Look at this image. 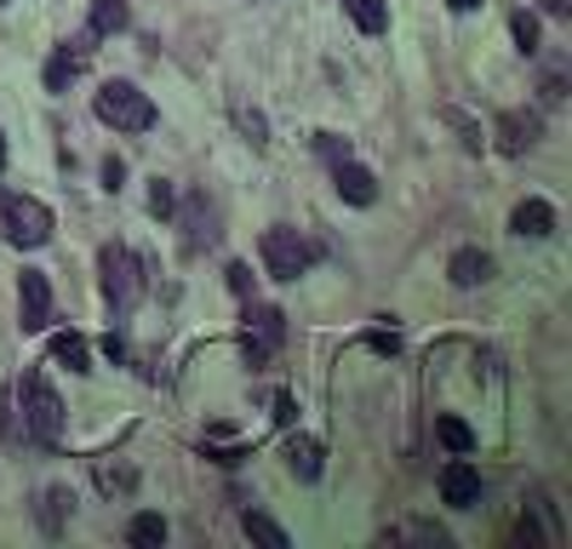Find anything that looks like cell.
I'll return each instance as SVG.
<instances>
[{
    "mask_svg": "<svg viewBox=\"0 0 572 549\" xmlns=\"http://www.w3.org/2000/svg\"><path fill=\"white\" fill-rule=\"evenodd\" d=\"M0 7H7V0H0Z\"/></svg>",
    "mask_w": 572,
    "mask_h": 549,
    "instance_id": "cell-31",
    "label": "cell"
},
{
    "mask_svg": "<svg viewBox=\"0 0 572 549\" xmlns=\"http://www.w3.org/2000/svg\"><path fill=\"white\" fill-rule=\"evenodd\" d=\"M435 435H441L447 453H469V446H476V435H469L464 418H441V424H435Z\"/></svg>",
    "mask_w": 572,
    "mask_h": 549,
    "instance_id": "cell-21",
    "label": "cell"
},
{
    "mask_svg": "<svg viewBox=\"0 0 572 549\" xmlns=\"http://www.w3.org/2000/svg\"><path fill=\"white\" fill-rule=\"evenodd\" d=\"M104 189H110V195L126 189V166H121V160H104Z\"/></svg>",
    "mask_w": 572,
    "mask_h": 549,
    "instance_id": "cell-26",
    "label": "cell"
},
{
    "mask_svg": "<svg viewBox=\"0 0 572 549\" xmlns=\"http://www.w3.org/2000/svg\"><path fill=\"white\" fill-rule=\"evenodd\" d=\"M315 155H326L332 166H339V160H350V144H344L339 132H321V137H315Z\"/></svg>",
    "mask_w": 572,
    "mask_h": 549,
    "instance_id": "cell-24",
    "label": "cell"
},
{
    "mask_svg": "<svg viewBox=\"0 0 572 549\" xmlns=\"http://www.w3.org/2000/svg\"><path fill=\"white\" fill-rule=\"evenodd\" d=\"M532 137H538V115H503V126H498V144L510 149V155L532 149Z\"/></svg>",
    "mask_w": 572,
    "mask_h": 549,
    "instance_id": "cell-18",
    "label": "cell"
},
{
    "mask_svg": "<svg viewBox=\"0 0 572 549\" xmlns=\"http://www.w3.org/2000/svg\"><path fill=\"white\" fill-rule=\"evenodd\" d=\"M46 321H52V287H46L41 269H23L18 274V327L23 332H41Z\"/></svg>",
    "mask_w": 572,
    "mask_h": 549,
    "instance_id": "cell-7",
    "label": "cell"
},
{
    "mask_svg": "<svg viewBox=\"0 0 572 549\" xmlns=\"http://www.w3.org/2000/svg\"><path fill=\"white\" fill-rule=\"evenodd\" d=\"M275 424H292V395H275Z\"/></svg>",
    "mask_w": 572,
    "mask_h": 549,
    "instance_id": "cell-27",
    "label": "cell"
},
{
    "mask_svg": "<svg viewBox=\"0 0 572 549\" xmlns=\"http://www.w3.org/2000/svg\"><path fill=\"white\" fill-rule=\"evenodd\" d=\"M52 361L58 366H70V372H92V343L81 338V332H52Z\"/></svg>",
    "mask_w": 572,
    "mask_h": 549,
    "instance_id": "cell-13",
    "label": "cell"
},
{
    "mask_svg": "<svg viewBox=\"0 0 572 549\" xmlns=\"http://www.w3.org/2000/svg\"><path fill=\"white\" fill-rule=\"evenodd\" d=\"M263 263H269L275 281H298V274H310L315 247H310L298 229H269V235H263Z\"/></svg>",
    "mask_w": 572,
    "mask_h": 549,
    "instance_id": "cell-6",
    "label": "cell"
},
{
    "mask_svg": "<svg viewBox=\"0 0 572 549\" xmlns=\"http://www.w3.org/2000/svg\"><path fill=\"white\" fill-rule=\"evenodd\" d=\"M178 224L189 229V247L200 252V247H212L218 240V206H212V195H184V213H178Z\"/></svg>",
    "mask_w": 572,
    "mask_h": 549,
    "instance_id": "cell-8",
    "label": "cell"
},
{
    "mask_svg": "<svg viewBox=\"0 0 572 549\" xmlns=\"http://www.w3.org/2000/svg\"><path fill=\"white\" fill-rule=\"evenodd\" d=\"M229 287L241 292V298H252V269L247 263H229Z\"/></svg>",
    "mask_w": 572,
    "mask_h": 549,
    "instance_id": "cell-25",
    "label": "cell"
},
{
    "mask_svg": "<svg viewBox=\"0 0 572 549\" xmlns=\"http://www.w3.org/2000/svg\"><path fill=\"white\" fill-rule=\"evenodd\" d=\"M126 538H132V543H144V549H160V543H166V521H160V515H132Z\"/></svg>",
    "mask_w": 572,
    "mask_h": 549,
    "instance_id": "cell-20",
    "label": "cell"
},
{
    "mask_svg": "<svg viewBox=\"0 0 572 549\" xmlns=\"http://www.w3.org/2000/svg\"><path fill=\"white\" fill-rule=\"evenodd\" d=\"M0 166H7V137H0Z\"/></svg>",
    "mask_w": 572,
    "mask_h": 549,
    "instance_id": "cell-30",
    "label": "cell"
},
{
    "mask_svg": "<svg viewBox=\"0 0 572 549\" xmlns=\"http://www.w3.org/2000/svg\"><path fill=\"white\" fill-rule=\"evenodd\" d=\"M287 464H292L298 480H321V469H326V446L298 435V441H287Z\"/></svg>",
    "mask_w": 572,
    "mask_h": 549,
    "instance_id": "cell-12",
    "label": "cell"
},
{
    "mask_svg": "<svg viewBox=\"0 0 572 549\" xmlns=\"http://www.w3.org/2000/svg\"><path fill=\"white\" fill-rule=\"evenodd\" d=\"M241 527H247V538H252V543H263V549H287V532H281L275 521H269L263 509H247V521H241Z\"/></svg>",
    "mask_w": 572,
    "mask_h": 549,
    "instance_id": "cell-19",
    "label": "cell"
},
{
    "mask_svg": "<svg viewBox=\"0 0 572 549\" xmlns=\"http://www.w3.org/2000/svg\"><path fill=\"white\" fill-rule=\"evenodd\" d=\"M447 7H453V12H476V7H481V0H447Z\"/></svg>",
    "mask_w": 572,
    "mask_h": 549,
    "instance_id": "cell-28",
    "label": "cell"
},
{
    "mask_svg": "<svg viewBox=\"0 0 572 549\" xmlns=\"http://www.w3.org/2000/svg\"><path fill=\"white\" fill-rule=\"evenodd\" d=\"M487 274H492V258H487V252H476V247L453 252V281H458V287H481Z\"/></svg>",
    "mask_w": 572,
    "mask_h": 549,
    "instance_id": "cell-16",
    "label": "cell"
},
{
    "mask_svg": "<svg viewBox=\"0 0 572 549\" xmlns=\"http://www.w3.org/2000/svg\"><path fill=\"white\" fill-rule=\"evenodd\" d=\"M510 34H516L521 52H538V18H532V12H516V18H510Z\"/></svg>",
    "mask_w": 572,
    "mask_h": 549,
    "instance_id": "cell-22",
    "label": "cell"
},
{
    "mask_svg": "<svg viewBox=\"0 0 572 549\" xmlns=\"http://www.w3.org/2000/svg\"><path fill=\"white\" fill-rule=\"evenodd\" d=\"M281 338H287V315H281V309H263V303L247 298V321H241V355H247V366H263L269 355L281 350Z\"/></svg>",
    "mask_w": 572,
    "mask_h": 549,
    "instance_id": "cell-5",
    "label": "cell"
},
{
    "mask_svg": "<svg viewBox=\"0 0 572 549\" xmlns=\"http://www.w3.org/2000/svg\"><path fill=\"white\" fill-rule=\"evenodd\" d=\"M510 229H516V235H527V240L550 235V229H555V206H550V200H521V206H516V218H510Z\"/></svg>",
    "mask_w": 572,
    "mask_h": 549,
    "instance_id": "cell-14",
    "label": "cell"
},
{
    "mask_svg": "<svg viewBox=\"0 0 572 549\" xmlns=\"http://www.w3.org/2000/svg\"><path fill=\"white\" fill-rule=\"evenodd\" d=\"M92 110H97V121L115 126V132H149L155 126V103L132 81H104L97 97H92Z\"/></svg>",
    "mask_w": 572,
    "mask_h": 549,
    "instance_id": "cell-1",
    "label": "cell"
},
{
    "mask_svg": "<svg viewBox=\"0 0 572 549\" xmlns=\"http://www.w3.org/2000/svg\"><path fill=\"white\" fill-rule=\"evenodd\" d=\"M92 52H97V46H86V41H63V46L52 52V63H46V92H70V81L92 63Z\"/></svg>",
    "mask_w": 572,
    "mask_h": 549,
    "instance_id": "cell-9",
    "label": "cell"
},
{
    "mask_svg": "<svg viewBox=\"0 0 572 549\" xmlns=\"http://www.w3.org/2000/svg\"><path fill=\"white\" fill-rule=\"evenodd\" d=\"M332 184H339V195H344L350 206H373V200H378V178H373L366 166H355V160L332 166Z\"/></svg>",
    "mask_w": 572,
    "mask_h": 549,
    "instance_id": "cell-10",
    "label": "cell"
},
{
    "mask_svg": "<svg viewBox=\"0 0 572 549\" xmlns=\"http://www.w3.org/2000/svg\"><path fill=\"white\" fill-rule=\"evenodd\" d=\"M476 498H481V475L469 469V464H447V469H441V504L469 509Z\"/></svg>",
    "mask_w": 572,
    "mask_h": 549,
    "instance_id": "cell-11",
    "label": "cell"
},
{
    "mask_svg": "<svg viewBox=\"0 0 572 549\" xmlns=\"http://www.w3.org/2000/svg\"><path fill=\"white\" fill-rule=\"evenodd\" d=\"M18 395H23V424H29V435L52 446V441L63 435V395L46 384V372H41V366H29V372H23Z\"/></svg>",
    "mask_w": 572,
    "mask_h": 549,
    "instance_id": "cell-2",
    "label": "cell"
},
{
    "mask_svg": "<svg viewBox=\"0 0 572 549\" xmlns=\"http://www.w3.org/2000/svg\"><path fill=\"white\" fill-rule=\"evenodd\" d=\"M149 213H155V218H173V213H178L173 184H166V178H155V184H149Z\"/></svg>",
    "mask_w": 572,
    "mask_h": 549,
    "instance_id": "cell-23",
    "label": "cell"
},
{
    "mask_svg": "<svg viewBox=\"0 0 572 549\" xmlns=\"http://www.w3.org/2000/svg\"><path fill=\"white\" fill-rule=\"evenodd\" d=\"M344 12H350V23L361 34H384L389 29V7H384V0H344Z\"/></svg>",
    "mask_w": 572,
    "mask_h": 549,
    "instance_id": "cell-17",
    "label": "cell"
},
{
    "mask_svg": "<svg viewBox=\"0 0 572 549\" xmlns=\"http://www.w3.org/2000/svg\"><path fill=\"white\" fill-rule=\"evenodd\" d=\"M0 218H7V240L12 247H46V235H52V213H46V200L35 195H7L0 200Z\"/></svg>",
    "mask_w": 572,
    "mask_h": 549,
    "instance_id": "cell-4",
    "label": "cell"
},
{
    "mask_svg": "<svg viewBox=\"0 0 572 549\" xmlns=\"http://www.w3.org/2000/svg\"><path fill=\"white\" fill-rule=\"evenodd\" d=\"M97 269H104V298H110V309H115V315H126V309L144 298V263L132 258L126 247H104Z\"/></svg>",
    "mask_w": 572,
    "mask_h": 549,
    "instance_id": "cell-3",
    "label": "cell"
},
{
    "mask_svg": "<svg viewBox=\"0 0 572 549\" xmlns=\"http://www.w3.org/2000/svg\"><path fill=\"white\" fill-rule=\"evenodd\" d=\"M550 12H555V18H566V0H550Z\"/></svg>",
    "mask_w": 572,
    "mask_h": 549,
    "instance_id": "cell-29",
    "label": "cell"
},
{
    "mask_svg": "<svg viewBox=\"0 0 572 549\" xmlns=\"http://www.w3.org/2000/svg\"><path fill=\"white\" fill-rule=\"evenodd\" d=\"M132 23L126 0H92V41H104V34H121Z\"/></svg>",
    "mask_w": 572,
    "mask_h": 549,
    "instance_id": "cell-15",
    "label": "cell"
}]
</instances>
